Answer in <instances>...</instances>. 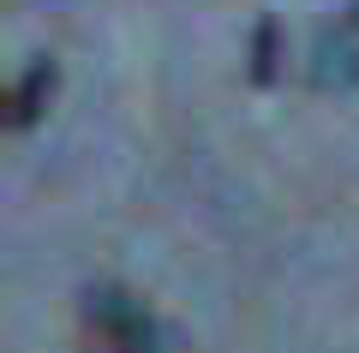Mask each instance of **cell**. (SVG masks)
I'll use <instances>...</instances> for the list:
<instances>
[{
    "instance_id": "1",
    "label": "cell",
    "mask_w": 359,
    "mask_h": 353,
    "mask_svg": "<svg viewBox=\"0 0 359 353\" xmlns=\"http://www.w3.org/2000/svg\"><path fill=\"white\" fill-rule=\"evenodd\" d=\"M84 317L90 329L120 353H162V329H156L150 305L132 300L126 288H90L84 293Z\"/></svg>"
},
{
    "instance_id": "3",
    "label": "cell",
    "mask_w": 359,
    "mask_h": 353,
    "mask_svg": "<svg viewBox=\"0 0 359 353\" xmlns=\"http://www.w3.org/2000/svg\"><path fill=\"white\" fill-rule=\"evenodd\" d=\"M252 72L264 78V84L276 78V25H264V30H257V66H252Z\"/></svg>"
},
{
    "instance_id": "2",
    "label": "cell",
    "mask_w": 359,
    "mask_h": 353,
    "mask_svg": "<svg viewBox=\"0 0 359 353\" xmlns=\"http://www.w3.org/2000/svg\"><path fill=\"white\" fill-rule=\"evenodd\" d=\"M54 90H60V66L54 60H30L25 66V78L13 84V96H6V126H36L42 120V108L54 102Z\"/></svg>"
}]
</instances>
